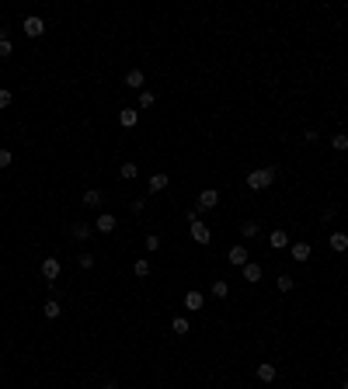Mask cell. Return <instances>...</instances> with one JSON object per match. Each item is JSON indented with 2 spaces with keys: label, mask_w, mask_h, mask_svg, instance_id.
<instances>
[{
  "label": "cell",
  "mask_w": 348,
  "mask_h": 389,
  "mask_svg": "<svg viewBox=\"0 0 348 389\" xmlns=\"http://www.w3.org/2000/svg\"><path fill=\"white\" fill-rule=\"evenodd\" d=\"M275 174H279L275 167H258V171L247 174V188H251V191H265V188L275 184Z\"/></svg>",
  "instance_id": "6da1fadb"
},
{
  "label": "cell",
  "mask_w": 348,
  "mask_h": 389,
  "mask_svg": "<svg viewBox=\"0 0 348 389\" xmlns=\"http://www.w3.org/2000/svg\"><path fill=\"white\" fill-rule=\"evenodd\" d=\"M21 28H24V35H28V39H42V35H45V21H42L39 14H28Z\"/></svg>",
  "instance_id": "7a4b0ae2"
},
{
  "label": "cell",
  "mask_w": 348,
  "mask_h": 389,
  "mask_svg": "<svg viewBox=\"0 0 348 389\" xmlns=\"http://www.w3.org/2000/svg\"><path fill=\"white\" fill-rule=\"evenodd\" d=\"M188 233H192V240H195V243H202V247H206V243L213 240V230H209V226H206L202 219H195V223H188Z\"/></svg>",
  "instance_id": "3957f363"
},
{
  "label": "cell",
  "mask_w": 348,
  "mask_h": 389,
  "mask_svg": "<svg viewBox=\"0 0 348 389\" xmlns=\"http://www.w3.org/2000/svg\"><path fill=\"white\" fill-rule=\"evenodd\" d=\"M216 205H219V191H216V188H206V191L195 198V209H202V212H206V209H216Z\"/></svg>",
  "instance_id": "277c9868"
},
{
  "label": "cell",
  "mask_w": 348,
  "mask_h": 389,
  "mask_svg": "<svg viewBox=\"0 0 348 389\" xmlns=\"http://www.w3.org/2000/svg\"><path fill=\"white\" fill-rule=\"evenodd\" d=\"M115 226H118V219L112 212H101L94 219V230H97V233H115Z\"/></svg>",
  "instance_id": "5b68a950"
},
{
  "label": "cell",
  "mask_w": 348,
  "mask_h": 389,
  "mask_svg": "<svg viewBox=\"0 0 348 389\" xmlns=\"http://www.w3.org/2000/svg\"><path fill=\"white\" fill-rule=\"evenodd\" d=\"M126 87H133V91H146V73H143V70H129V73H126Z\"/></svg>",
  "instance_id": "8992f818"
},
{
  "label": "cell",
  "mask_w": 348,
  "mask_h": 389,
  "mask_svg": "<svg viewBox=\"0 0 348 389\" xmlns=\"http://www.w3.org/2000/svg\"><path fill=\"white\" fill-rule=\"evenodd\" d=\"M42 278H45V282H56L59 278V261L56 257H45V261H42Z\"/></svg>",
  "instance_id": "52a82bcc"
},
{
  "label": "cell",
  "mask_w": 348,
  "mask_h": 389,
  "mask_svg": "<svg viewBox=\"0 0 348 389\" xmlns=\"http://www.w3.org/2000/svg\"><path fill=\"white\" fill-rule=\"evenodd\" d=\"M289 254H292V261H310V254H313V247L310 243H289Z\"/></svg>",
  "instance_id": "ba28073f"
},
{
  "label": "cell",
  "mask_w": 348,
  "mask_h": 389,
  "mask_svg": "<svg viewBox=\"0 0 348 389\" xmlns=\"http://www.w3.org/2000/svg\"><path fill=\"white\" fill-rule=\"evenodd\" d=\"M80 202H84V205H87V209H97V205H101V202H105V194L97 191V188H87V191L80 194Z\"/></svg>",
  "instance_id": "9c48e42d"
},
{
  "label": "cell",
  "mask_w": 348,
  "mask_h": 389,
  "mask_svg": "<svg viewBox=\"0 0 348 389\" xmlns=\"http://www.w3.org/2000/svg\"><path fill=\"white\" fill-rule=\"evenodd\" d=\"M185 310H192V313H198L202 310V292H185Z\"/></svg>",
  "instance_id": "30bf717a"
},
{
  "label": "cell",
  "mask_w": 348,
  "mask_h": 389,
  "mask_svg": "<svg viewBox=\"0 0 348 389\" xmlns=\"http://www.w3.org/2000/svg\"><path fill=\"white\" fill-rule=\"evenodd\" d=\"M258 382H275V365H271V362H261V365H258Z\"/></svg>",
  "instance_id": "8fae6325"
},
{
  "label": "cell",
  "mask_w": 348,
  "mask_h": 389,
  "mask_svg": "<svg viewBox=\"0 0 348 389\" xmlns=\"http://www.w3.org/2000/svg\"><path fill=\"white\" fill-rule=\"evenodd\" d=\"M244 282H261V264H254V261H247V264H244Z\"/></svg>",
  "instance_id": "7c38bea8"
},
{
  "label": "cell",
  "mask_w": 348,
  "mask_h": 389,
  "mask_svg": "<svg viewBox=\"0 0 348 389\" xmlns=\"http://www.w3.org/2000/svg\"><path fill=\"white\" fill-rule=\"evenodd\" d=\"M268 243L275 247V251H282V247H289V236H286V230H271Z\"/></svg>",
  "instance_id": "4fadbf2b"
},
{
  "label": "cell",
  "mask_w": 348,
  "mask_h": 389,
  "mask_svg": "<svg viewBox=\"0 0 348 389\" xmlns=\"http://www.w3.org/2000/svg\"><path fill=\"white\" fill-rule=\"evenodd\" d=\"M230 264L244 268V264H247V247H230Z\"/></svg>",
  "instance_id": "5bb4252c"
},
{
  "label": "cell",
  "mask_w": 348,
  "mask_h": 389,
  "mask_svg": "<svg viewBox=\"0 0 348 389\" xmlns=\"http://www.w3.org/2000/svg\"><path fill=\"white\" fill-rule=\"evenodd\" d=\"M118 122H122L126 129H133L136 122H139V115H136V108H122V112H118Z\"/></svg>",
  "instance_id": "9a60e30c"
},
{
  "label": "cell",
  "mask_w": 348,
  "mask_h": 389,
  "mask_svg": "<svg viewBox=\"0 0 348 389\" xmlns=\"http://www.w3.org/2000/svg\"><path fill=\"white\" fill-rule=\"evenodd\" d=\"M331 251H348V233H331Z\"/></svg>",
  "instance_id": "2e32d148"
},
{
  "label": "cell",
  "mask_w": 348,
  "mask_h": 389,
  "mask_svg": "<svg viewBox=\"0 0 348 389\" xmlns=\"http://www.w3.org/2000/svg\"><path fill=\"white\" fill-rule=\"evenodd\" d=\"M146 188H150V191H164V188H167V174H154L150 177V184H146Z\"/></svg>",
  "instance_id": "e0dca14e"
},
{
  "label": "cell",
  "mask_w": 348,
  "mask_h": 389,
  "mask_svg": "<svg viewBox=\"0 0 348 389\" xmlns=\"http://www.w3.org/2000/svg\"><path fill=\"white\" fill-rule=\"evenodd\" d=\"M157 104V94L154 91H139V108H143V112H146V108H154Z\"/></svg>",
  "instance_id": "ac0fdd59"
},
{
  "label": "cell",
  "mask_w": 348,
  "mask_h": 389,
  "mask_svg": "<svg viewBox=\"0 0 348 389\" xmlns=\"http://www.w3.org/2000/svg\"><path fill=\"white\" fill-rule=\"evenodd\" d=\"M227 295H230V285H227L223 278H219V282H213V299H227Z\"/></svg>",
  "instance_id": "d6986e66"
},
{
  "label": "cell",
  "mask_w": 348,
  "mask_h": 389,
  "mask_svg": "<svg viewBox=\"0 0 348 389\" xmlns=\"http://www.w3.org/2000/svg\"><path fill=\"white\" fill-rule=\"evenodd\" d=\"M133 271H136V278H146V274H150V261H146V257H139V261L133 264Z\"/></svg>",
  "instance_id": "ffe728a7"
},
{
  "label": "cell",
  "mask_w": 348,
  "mask_h": 389,
  "mask_svg": "<svg viewBox=\"0 0 348 389\" xmlns=\"http://www.w3.org/2000/svg\"><path fill=\"white\" fill-rule=\"evenodd\" d=\"M91 230H94L91 223H77V226H73V236H77V240H87V236H91Z\"/></svg>",
  "instance_id": "44dd1931"
},
{
  "label": "cell",
  "mask_w": 348,
  "mask_h": 389,
  "mask_svg": "<svg viewBox=\"0 0 348 389\" xmlns=\"http://www.w3.org/2000/svg\"><path fill=\"white\" fill-rule=\"evenodd\" d=\"M171 330H174V334H188V330H192V327H188V320H185V316H174Z\"/></svg>",
  "instance_id": "7402d4cb"
},
{
  "label": "cell",
  "mask_w": 348,
  "mask_h": 389,
  "mask_svg": "<svg viewBox=\"0 0 348 389\" xmlns=\"http://www.w3.org/2000/svg\"><path fill=\"white\" fill-rule=\"evenodd\" d=\"M118 174L126 177V181H133V177L139 174V167H136V163H122V167H118Z\"/></svg>",
  "instance_id": "603a6c76"
},
{
  "label": "cell",
  "mask_w": 348,
  "mask_h": 389,
  "mask_svg": "<svg viewBox=\"0 0 348 389\" xmlns=\"http://www.w3.org/2000/svg\"><path fill=\"white\" fill-rule=\"evenodd\" d=\"M59 313H63V306H59L56 299H49V302H45V316H49V320H56Z\"/></svg>",
  "instance_id": "cb8c5ba5"
},
{
  "label": "cell",
  "mask_w": 348,
  "mask_h": 389,
  "mask_svg": "<svg viewBox=\"0 0 348 389\" xmlns=\"http://www.w3.org/2000/svg\"><path fill=\"white\" fill-rule=\"evenodd\" d=\"M331 146H334L338 153H341V150H348V136H345V132H338V136H331Z\"/></svg>",
  "instance_id": "d4e9b609"
},
{
  "label": "cell",
  "mask_w": 348,
  "mask_h": 389,
  "mask_svg": "<svg viewBox=\"0 0 348 389\" xmlns=\"http://www.w3.org/2000/svg\"><path fill=\"white\" fill-rule=\"evenodd\" d=\"M275 285H279V292H289L292 285H296V278H289V274H282V278H275Z\"/></svg>",
  "instance_id": "484cf974"
},
{
  "label": "cell",
  "mask_w": 348,
  "mask_h": 389,
  "mask_svg": "<svg viewBox=\"0 0 348 389\" xmlns=\"http://www.w3.org/2000/svg\"><path fill=\"white\" fill-rule=\"evenodd\" d=\"M11 52H14V42L7 35H0V56H11Z\"/></svg>",
  "instance_id": "4316f807"
},
{
  "label": "cell",
  "mask_w": 348,
  "mask_h": 389,
  "mask_svg": "<svg viewBox=\"0 0 348 389\" xmlns=\"http://www.w3.org/2000/svg\"><path fill=\"white\" fill-rule=\"evenodd\" d=\"M240 233L247 236V240H251V236H258V223H244V226H240Z\"/></svg>",
  "instance_id": "83f0119b"
},
{
  "label": "cell",
  "mask_w": 348,
  "mask_h": 389,
  "mask_svg": "<svg viewBox=\"0 0 348 389\" xmlns=\"http://www.w3.org/2000/svg\"><path fill=\"white\" fill-rule=\"evenodd\" d=\"M77 264H80V268H94V254H80Z\"/></svg>",
  "instance_id": "f1b7e54d"
},
{
  "label": "cell",
  "mask_w": 348,
  "mask_h": 389,
  "mask_svg": "<svg viewBox=\"0 0 348 389\" xmlns=\"http://www.w3.org/2000/svg\"><path fill=\"white\" fill-rule=\"evenodd\" d=\"M14 163V153L11 150H0V167H11Z\"/></svg>",
  "instance_id": "f546056e"
},
{
  "label": "cell",
  "mask_w": 348,
  "mask_h": 389,
  "mask_svg": "<svg viewBox=\"0 0 348 389\" xmlns=\"http://www.w3.org/2000/svg\"><path fill=\"white\" fill-rule=\"evenodd\" d=\"M11 101H14V94H11V91H7V87H0V108H7V104H11Z\"/></svg>",
  "instance_id": "4dcf8cb0"
},
{
  "label": "cell",
  "mask_w": 348,
  "mask_h": 389,
  "mask_svg": "<svg viewBox=\"0 0 348 389\" xmlns=\"http://www.w3.org/2000/svg\"><path fill=\"white\" fill-rule=\"evenodd\" d=\"M157 247H160V236L150 233V236H146V251H157Z\"/></svg>",
  "instance_id": "1f68e13d"
},
{
  "label": "cell",
  "mask_w": 348,
  "mask_h": 389,
  "mask_svg": "<svg viewBox=\"0 0 348 389\" xmlns=\"http://www.w3.org/2000/svg\"><path fill=\"white\" fill-rule=\"evenodd\" d=\"M101 389H118V386H115V382H105V386H101Z\"/></svg>",
  "instance_id": "d6a6232c"
},
{
  "label": "cell",
  "mask_w": 348,
  "mask_h": 389,
  "mask_svg": "<svg viewBox=\"0 0 348 389\" xmlns=\"http://www.w3.org/2000/svg\"><path fill=\"white\" fill-rule=\"evenodd\" d=\"M341 389H348V379H345V386H341Z\"/></svg>",
  "instance_id": "836d02e7"
}]
</instances>
